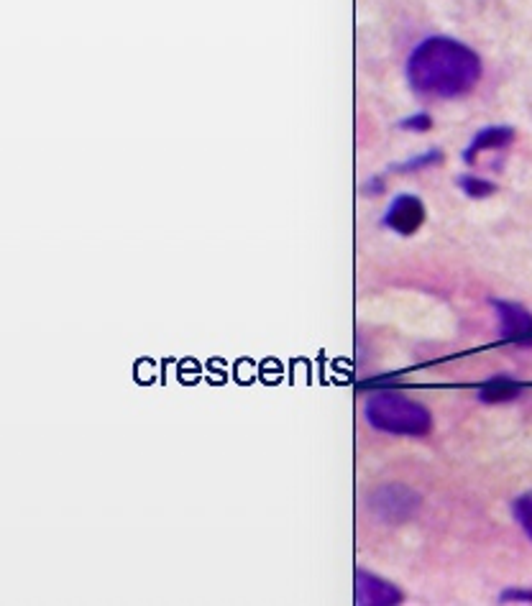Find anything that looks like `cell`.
<instances>
[{
    "label": "cell",
    "mask_w": 532,
    "mask_h": 606,
    "mask_svg": "<svg viewBox=\"0 0 532 606\" xmlns=\"http://www.w3.org/2000/svg\"><path fill=\"white\" fill-rule=\"evenodd\" d=\"M481 77L476 52L448 36L425 39L407 62V80L412 90L428 98H461L471 93Z\"/></svg>",
    "instance_id": "cell-1"
},
{
    "label": "cell",
    "mask_w": 532,
    "mask_h": 606,
    "mask_svg": "<svg viewBox=\"0 0 532 606\" xmlns=\"http://www.w3.org/2000/svg\"><path fill=\"white\" fill-rule=\"evenodd\" d=\"M364 417L374 430L392 435H410V438H423L433 430V415L428 407H423L415 399L405 394L379 392L366 399Z\"/></svg>",
    "instance_id": "cell-2"
},
{
    "label": "cell",
    "mask_w": 532,
    "mask_h": 606,
    "mask_svg": "<svg viewBox=\"0 0 532 606\" xmlns=\"http://www.w3.org/2000/svg\"><path fill=\"white\" fill-rule=\"evenodd\" d=\"M420 507L415 491L405 489V486H384V489L374 491L371 497V509L376 517H382L387 522H405Z\"/></svg>",
    "instance_id": "cell-3"
},
{
    "label": "cell",
    "mask_w": 532,
    "mask_h": 606,
    "mask_svg": "<svg viewBox=\"0 0 532 606\" xmlns=\"http://www.w3.org/2000/svg\"><path fill=\"white\" fill-rule=\"evenodd\" d=\"M494 310L499 315L504 341L517 343V346H532V315L525 307L515 305V302L494 300Z\"/></svg>",
    "instance_id": "cell-4"
},
{
    "label": "cell",
    "mask_w": 532,
    "mask_h": 606,
    "mask_svg": "<svg viewBox=\"0 0 532 606\" xmlns=\"http://www.w3.org/2000/svg\"><path fill=\"white\" fill-rule=\"evenodd\" d=\"M384 223H387L392 231L402 233V236H412V233L420 231V226L425 223L423 200L415 195H399L397 200L389 205L387 215H384Z\"/></svg>",
    "instance_id": "cell-5"
},
{
    "label": "cell",
    "mask_w": 532,
    "mask_h": 606,
    "mask_svg": "<svg viewBox=\"0 0 532 606\" xmlns=\"http://www.w3.org/2000/svg\"><path fill=\"white\" fill-rule=\"evenodd\" d=\"M356 601L359 604H374V606H387L399 604L402 594L397 586L387 583L384 578H376L371 573L359 571L356 573Z\"/></svg>",
    "instance_id": "cell-6"
},
{
    "label": "cell",
    "mask_w": 532,
    "mask_h": 606,
    "mask_svg": "<svg viewBox=\"0 0 532 606\" xmlns=\"http://www.w3.org/2000/svg\"><path fill=\"white\" fill-rule=\"evenodd\" d=\"M512 139H515V131L507 126L484 128V131H481L479 136L474 139V144L469 146V151L463 154V159H466V162H474L476 154H481V151H486V149H502V146L512 144Z\"/></svg>",
    "instance_id": "cell-7"
},
{
    "label": "cell",
    "mask_w": 532,
    "mask_h": 606,
    "mask_svg": "<svg viewBox=\"0 0 532 606\" xmlns=\"http://www.w3.org/2000/svg\"><path fill=\"white\" fill-rule=\"evenodd\" d=\"M520 394V384L515 379H509V376H492V379L486 381L484 387L479 389L481 402L497 404V402H509V399H515Z\"/></svg>",
    "instance_id": "cell-8"
},
{
    "label": "cell",
    "mask_w": 532,
    "mask_h": 606,
    "mask_svg": "<svg viewBox=\"0 0 532 606\" xmlns=\"http://www.w3.org/2000/svg\"><path fill=\"white\" fill-rule=\"evenodd\" d=\"M512 512H515V520L520 522L522 532L532 540V491L522 494V497L515 499L512 504Z\"/></svg>",
    "instance_id": "cell-9"
},
{
    "label": "cell",
    "mask_w": 532,
    "mask_h": 606,
    "mask_svg": "<svg viewBox=\"0 0 532 606\" xmlns=\"http://www.w3.org/2000/svg\"><path fill=\"white\" fill-rule=\"evenodd\" d=\"M461 187H463V192L471 197H486L494 192L492 182H484V179H476V177H463Z\"/></svg>",
    "instance_id": "cell-10"
},
{
    "label": "cell",
    "mask_w": 532,
    "mask_h": 606,
    "mask_svg": "<svg viewBox=\"0 0 532 606\" xmlns=\"http://www.w3.org/2000/svg\"><path fill=\"white\" fill-rule=\"evenodd\" d=\"M402 128H410V131H428L430 118L428 116H412L407 121H402Z\"/></svg>",
    "instance_id": "cell-11"
},
{
    "label": "cell",
    "mask_w": 532,
    "mask_h": 606,
    "mask_svg": "<svg viewBox=\"0 0 532 606\" xmlns=\"http://www.w3.org/2000/svg\"><path fill=\"white\" fill-rule=\"evenodd\" d=\"M504 601H532V591H504Z\"/></svg>",
    "instance_id": "cell-12"
}]
</instances>
